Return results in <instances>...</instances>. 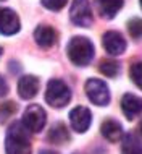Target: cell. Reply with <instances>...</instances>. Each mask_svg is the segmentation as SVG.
<instances>
[{"label": "cell", "instance_id": "1", "mask_svg": "<svg viewBox=\"0 0 142 154\" xmlns=\"http://www.w3.org/2000/svg\"><path fill=\"white\" fill-rule=\"evenodd\" d=\"M66 55L71 60V63L76 66H87L94 60L95 49L90 39L84 36H74L70 39L66 45Z\"/></svg>", "mask_w": 142, "mask_h": 154}, {"label": "cell", "instance_id": "2", "mask_svg": "<svg viewBox=\"0 0 142 154\" xmlns=\"http://www.w3.org/2000/svg\"><path fill=\"white\" fill-rule=\"evenodd\" d=\"M28 130L21 122H13L8 127L5 136V152L7 154H31L32 146Z\"/></svg>", "mask_w": 142, "mask_h": 154}, {"label": "cell", "instance_id": "3", "mask_svg": "<svg viewBox=\"0 0 142 154\" xmlns=\"http://www.w3.org/2000/svg\"><path fill=\"white\" fill-rule=\"evenodd\" d=\"M45 101L49 106L61 109L71 101V89L65 81L61 80H50L45 89Z\"/></svg>", "mask_w": 142, "mask_h": 154}, {"label": "cell", "instance_id": "4", "mask_svg": "<svg viewBox=\"0 0 142 154\" xmlns=\"http://www.w3.org/2000/svg\"><path fill=\"white\" fill-rule=\"evenodd\" d=\"M86 96L94 106L105 107L110 104V89H108L107 83L99 78H89L84 85Z\"/></svg>", "mask_w": 142, "mask_h": 154}, {"label": "cell", "instance_id": "5", "mask_svg": "<svg viewBox=\"0 0 142 154\" xmlns=\"http://www.w3.org/2000/svg\"><path fill=\"white\" fill-rule=\"evenodd\" d=\"M21 123L24 125L28 131L31 133H39L44 130L45 123H47V114L39 104H31L28 106L23 112Z\"/></svg>", "mask_w": 142, "mask_h": 154}, {"label": "cell", "instance_id": "6", "mask_svg": "<svg viewBox=\"0 0 142 154\" xmlns=\"http://www.w3.org/2000/svg\"><path fill=\"white\" fill-rule=\"evenodd\" d=\"M70 20L79 28L92 26V7L89 0H73L70 8Z\"/></svg>", "mask_w": 142, "mask_h": 154}, {"label": "cell", "instance_id": "7", "mask_svg": "<svg viewBox=\"0 0 142 154\" xmlns=\"http://www.w3.org/2000/svg\"><path fill=\"white\" fill-rule=\"evenodd\" d=\"M92 123V114L84 106H78L70 112V125L76 133H86Z\"/></svg>", "mask_w": 142, "mask_h": 154}, {"label": "cell", "instance_id": "8", "mask_svg": "<svg viewBox=\"0 0 142 154\" xmlns=\"http://www.w3.org/2000/svg\"><path fill=\"white\" fill-rule=\"evenodd\" d=\"M102 45L105 49L107 54L113 57H118L121 54L126 52V39L123 37V34L118 31H107L102 36Z\"/></svg>", "mask_w": 142, "mask_h": 154}, {"label": "cell", "instance_id": "9", "mask_svg": "<svg viewBox=\"0 0 142 154\" xmlns=\"http://www.w3.org/2000/svg\"><path fill=\"white\" fill-rule=\"evenodd\" d=\"M21 29V21L18 15L11 8H2L0 10V34L13 36Z\"/></svg>", "mask_w": 142, "mask_h": 154}, {"label": "cell", "instance_id": "10", "mask_svg": "<svg viewBox=\"0 0 142 154\" xmlns=\"http://www.w3.org/2000/svg\"><path fill=\"white\" fill-rule=\"evenodd\" d=\"M39 88H40V81L34 75H24L18 80V94L24 101L36 97L37 93H39Z\"/></svg>", "mask_w": 142, "mask_h": 154}, {"label": "cell", "instance_id": "11", "mask_svg": "<svg viewBox=\"0 0 142 154\" xmlns=\"http://www.w3.org/2000/svg\"><path fill=\"white\" fill-rule=\"evenodd\" d=\"M121 110L128 120H134L142 114V97L136 94H124L121 97Z\"/></svg>", "mask_w": 142, "mask_h": 154}, {"label": "cell", "instance_id": "12", "mask_svg": "<svg viewBox=\"0 0 142 154\" xmlns=\"http://www.w3.org/2000/svg\"><path fill=\"white\" fill-rule=\"evenodd\" d=\"M94 5L97 13L103 20H113L118 11L123 8L124 2L123 0H94Z\"/></svg>", "mask_w": 142, "mask_h": 154}, {"label": "cell", "instance_id": "13", "mask_svg": "<svg viewBox=\"0 0 142 154\" xmlns=\"http://www.w3.org/2000/svg\"><path fill=\"white\" fill-rule=\"evenodd\" d=\"M57 31L53 29L52 26H47V24H40V26L36 28L34 31V41L39 47L42 49H50L52 45L57 44Z\"/></svg>", "mask_w": 142, "mask_h": 154}, {"label": "cell", "instance_id": "14", "mask_svg": "<svg viewBox=\"0 0 142 154\" xmlns=\"http://www.w3.org/2000/svg\"><path fill=\"white\" fill-rule=\"evenodd\" d=\"M100 133L105 140H108L110 143H116L118 140L123 138V127L120 122H116L113 119H107L103 120L100 125Z\"/></svg>", "mask_w": 142, "mask_h": 154}, {"label": "cell", "instance_id": "15", "mask_svg": "<svg viewBox=\"0 0 142 154\" xmlns=\"http://www.w3.org/2000/svg\"><path fill=\"white\" fill-rule=\"evenodd\" d=\"M47 138L52 144L63 146V144H66L71 140V136H70V131H68V128H66V125L58 122V123H53L52 127H50Z\"/></svg>", "mask_w": 142, "mask_h": 154}, {"label": "cell", "instance_id": "16", "mask_svg": "<svg viewBox=\"0 0 142 154\" xmlns=\"http://www.w3.org/2000/svg\"><path fill=\"white\" fill-rule=\"evenodd\" d=\"M121 154H142V141L134 133H128L123 136Z\"/></svg>", "mask_w": 142, "mask_h": 154}, {"label": "cell", "instance_id": "17", "mask_svg": "<svg viewBox=\"0 0 142 154\" xmlns=\"http://www.w3.org/2000/svg\"><path fill=\"white\" fill-rule=\"evenodd\" d=\"M99 70L102 75H105L108 78H115L116 75L120 73V63L111 59H107V60H102L99 65Z\"/></svg>", "mask_w": 142, "mask_h": 154}, {"label": "cell", "instance_id": "18", "mask_svg": "<svg viewBox=\"0 0 142 154\" xmlns=\"http://www.w3.org/2000/svg\"><path fill=\"white\" fill-rule=\"evenodd\" d=\"M16 104L13 101H8V102H3L0 106V123H5L8 119H11L13 115L16 114Z\"/></svg>", "mask_w": 142, "mask_h": 154}, {"label": "cell", "instance_id": "19", "mask_svg": "<svg viewBox=\"0 0 142 154\" xmlns=\"http://www.w3.org/2000/svg\"><path fill=\"white\" fill-rule=\"evenodd\" d=\"M128 32L132 39L139 41L142 37V18H131L128 21Z\"/></svg>", "mask_w": 142, "mask_h": 154}, {"label": "cell", "instance_id": "20", "mask_svg": "<svg viewBox=\"0 0 142 154\" xmlns=\"http://www.w3.org/2000/svg\"><path fill=\"white\" fill-rule=\"evenodd\" d=\"M129 78L142 91V62H137V63H134L129 68Z\"/></svg>", "mask_w": 142, "mask_h": 154}, {"label": "cell", "instance_id": "21", "mask_svg": "<svg viewBox=\"0 0 142 154\" xmlns=\"http://www.w3.org/2000/svg\"><path fill=\"white\" fill-rule=\"evenodd\" d=\"M68 0H40V3L50 11H60L66 7Z\"/></svg>", "mask_w": 142, "mask_h": 154}, {"label": "cell", "instance_id": "22", "mask_svg": "<svg viewBox=\"0 0 142 154\" xmlns=\"http://www.w3.org/2000/svg\"><path fill=\"white\" fill-rule=\"evenodd\" d=\"M7 93H8V83H7L5 78L0 75V97H2V96H5Z\"/></svg>", "mask_w": 142, "mask_h": 154}, {"label": "cell", "instance_id": "23", "mask_svg": "<svg viewBox=\"0 0 142 154\" xmlns=\"http://www.w3.org/2000/svg\"><path fill=\"white\" fill-rule=\"evenodd\" d=\"M39 154H58V152L53 151V149H42V151H39Z\"/></svg>", "mask_w": 142, "mask_h": 154}, {"label": "cell", "instance_id": "24", "mask_svg": "<svg viewBox=\"0 0 142 154\" xmlns=\"http://www.w3.org/2000/svg\"><path fill=\"white\" fill-rule=\"evenodd\" d=\"M139 131H141V135H142V120H141V123H139Z\"/></svg>", "mask_w": 142, "mask_h": 154}, {"label": "cell", "instance_id": "25", "mask_svg": "<svg viewBox=\"0 0 142 154\" xmlns=\"http://www.w3.org/2000/svg\"><path fill=\"white\" fill-rule=\"evenodd\" d=\"M139 2H141V8H142V0H139Z\"/></svg>", "mask_w": 142, "mask_h": 154}, {"label": "cell", "instance_id": "26", "mask_svg": "<svg viewBox=\"0 0 142 154\" xmlns=\"http://www.w3.org/2000/svg\"><path fill=\"white\" fill-rule=\"evenodd\" d=\"M0 55H2V47H0Z\"/></svg>", "mask_w": 142, "mask_h": 154}, {"label": "cell", "instance_id": "27", "mask_svg": "<svg viewBox=\"0 0 142 154\" xmlns=\"http://www.w3.org/2000/svg\"><path fill=\"white\" fill-rule=\"evenodd\" d=\"M73 154H81V152H73Z\"/></svg>", "mask_w": 142, "mask_h": 154}]
</instances>
